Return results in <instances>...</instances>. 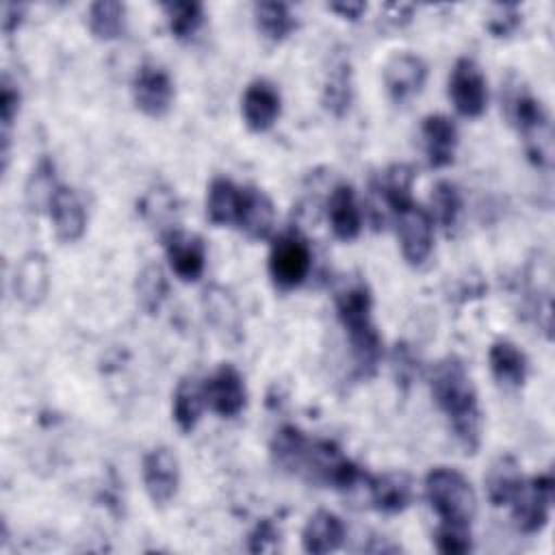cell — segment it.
Returning <instances> with one entry per match:
<instances>
[{
	"mask_svg": "<svg viewBox=\"0 0 555 555\" xmlns=\"http://www.w3.org/2000/svg\"><path fill=\"white\" fill-rule=\"evenodd\" d=\"M327 221L336 238L353 241L362 230V212L349 184L334 186L327 199Z\"/></svg>",
	"mask_w": 555,
	"mask_h": 555,
	"instance_id": "obj_21",
	"label": "cell"
},
{
	"mask_svg": "<svg viewBox=\"0 0 555 555\" xmlns=\"http://www.w3.org/2000/svg\"><path fill=\"white\" fill-rule=\"evenodd\" d=\"M20 102H22V95H20L17 87L4 76L2 87H0V119H2L4 134H9V128H11L13 119L17 117Z\"/></svg>",
	"mask_w": 555,
	"mask_h": 555,
	"instance_id": "obj_40",
	"label": "cell"
},
{
	"mask_svg": "<svg viewBox=\"0 0 555 555\" xmlns=\"http://www.w3.org/2000/svg\"><path fill=\"white\" fill-rule=\"evenodd\" d=\"M425 496L442 522L470 525L477 514V494L457 468H431L425 477Z\"/></svg>",
	"mask_w": 555,
	"mask_h": 555,
	"instance_id": "obj_3",
	"label": "cell"
},
{
	"mask_svg": "<svg viewBox=\"0 0 555 555\" xmlns=\"http://www.w3.org/2000/svg\"><path fill=\"white\" fill-rule=\"evenodd\" d=\"M371 503L384 514L403 512L412 503V483L401 473H386L369 479Z\"/></svg>",
	"mask_w": 555,
	"mask_h": 555,
	"instance_id": "obj_24",
	"label": "cell"
},
{
	"mask_svg": "<svg viewBox=\"0 0 555 555\" xmlns=\"http://www.w3.org/2000/svg\"><path fill=\"white\" fill-rule=\"evenodd\" d=\"M330 9L345 20H358L366 11V4L364 2H334V4H330Z\"/></svg>",
	"mask_w": 555,
	"mask_h": 555,
	"instance_id": "obj_42",
	"label": "cell"
},
{
	"mask_svg": "<svg viewBox=\"0 0 555 555\" xmlns=\"http://www.w3.org/2000/svg\"><path fill=\"white\" fill-rule=\"evenodd\" d=\"M412 180H414V171L408 165H392L390 169L384 171L382 180H379V191L382 197L386 202V206L397 212L403 206L412 204Z\"/></svg>",
	"mask_w": 555,
	"mask_h": 555,
	"instance_id": "obj_33",
	"label": "cell"
},
{
	"mask_svg": "<svg viewBox=\"0 0 555 555\" xmlns=\"http://www.w3.org/2000/svg\"><path fill=\"white\" fill-rule=\"evenodd\" d=\"M431 212L436 221L449 232L455 228L460 215H462V195L457 186L449 180H440L431 191Z\"/></svg>",
	"mask_w": 555,
	"mask_h": 555,
	"instance_id": "obj_36",
	"label": "cell"
},
{
	"mask_svg": "<svg viewBox=\"0 0 555 555\" xmlns=\"http://www.w3.org/2000/svg\"><path fill=\"white\" fill-rule=\"evenodd\" d=\"M141 212L165 236L169 232H173L171 219H173V212H176V197L171 195L169 189H165V186L150 189L147 195L141 199Z\"/></svg>",
	"mask_w": 555,
	"mask_h": 555,
	"instance_id": "obj_35",
	"label": "cell"
},
{
	"mask_svg": "<svg viewBox=\"0 0 555 555\" xmlns=\"http://www.w3.org/2000/svg\"><path fill=\"white\" fill-rule=\"evenodd\" d=\"M395 215L401 254L408 264L421 267L434 249V219L423 206L414 202L403 206Z\"/></svg>",
	"mask_w": 555,
	"mask_h": 555,
	"instance_id": "obj_8",
	"label": "cell"
},
{
	"mask_svg": "<svg viewBox=\"0 0 555 555\" xmlns=\"http://www.w3.org/2000/svg\"><path fill=\"white\" fill-rule=\"evenodd\" d=\"M241 206V189L228 178H215L206 195V215L215 225L236 223Z\"/></svg>",
	"mask_w": 555,
	"mask_h": 555,
	"instance_id": "obj_27",
	"label": "cell"
},
{
	"mask_svg": "<svg viewBox=\"0 0 555 555\" xmlns=\"http://www.w3.org/2000/svg\"><path fill=\"white\" fill-rule=\"evenodd\" d=\"M22 15H24V7L22 4H4V17H2V30L7 35L15 33L17 26L22 24Z\"/></svg>",
	"mask_w": 555,
	"mask_h": 555,
	"instance_id": "obj_41",
	"label": "cell"
},
{
	"mask_svg": "<svg viewBox=\"0 0 555 555\" xmlns=\"http://www.w3.org/2000/svg\"><path fill=\"white\" fill-rule=\"evenodd\" d=\"M137 301L147 314H156L167 299V278L158 264H145L137 275Z\"/></svg>",
	"mask_w": 555,
	"mask_h": 555,
	"instance_id": "obj_34",
	"label": "cell"
},
{
	"mask_svg": "<svg viewBox=\"0 0 555 555\" xmlns=\"http://www.w3.org/2000/svg\"><path fill=\"white\" fill-rule=\"evenodd\" d=\"M206 405L204 397V384H199L195 377H184L178 382L173 392V421L182 434H189L195 429V425L202 418Z\"/></svg>",
	"mask_w": 555,
	"mask_h": 555,
	"instance_id": "obj_26",
	"label": "cell"
},
{
	"mask_svg": "<svg viewBox=\"0 0 555 555\" xmlns=\"http://www.w3.org/2000/svg\"><path fill=\"white\" fill-rule=\"evenodd\" d=\"M470 525H457V522H442L436 529L434 542L436 548L444 555H462L468 553L473 548V540H470Z\"/></svg>",
	"mask_w": 555,
	"mask_h": 555,
	"instance_id": "obj_37",
	"label": "cell"
},
{
	"mask_svg": "<svg viewBox=\"0 0 555 555\" xmlns=\"http://www.w3.org/2000/svg\"><path fill=\"white\" fill-rule=\"evenodd\" d=\"M59 184L54 180V163L50 158H41L33 169L26 182V204L33 212H41L50 208Z\"/></svg>",
	"mask_w": 555,
	"mask_h": 555,
	"instance_id": "obj_31",
	"label": "cell"
},
{
	"mask_svg": "<svg viewBox=\"0 0 555 555\" xmlns=\"http://www.w3.org/2000/svg\"><path fill=\"white\" fill-rule=\"evenodd\" d=\"M423 147L429 167L442 169L453 163L457 147V126L447 115H427L421 126Z\"/></svg>",
	"mask_w": 555,
	"mask_h": 555,
	"instance_id": "obj_17",
	"label": "cell"
},
{
	"mask_svg": "<svg viewBox=\"0 0 555 555\" xmlns=\"http://www.w3.org/2000/svg\"><path fill=\"white\" fill-rule=\"evenodd\" d=\"M488 362L494 379L505 388H518L527 379V356L509 340H496L490 345Z\"/></svg>",
	"mask_w": 555,
	"mask_h": 555,
	"instance_id": "obj_22",
	"label": "cell"
},
{
	"mask_svg": "<svg viewBox=\"0 0 555 555\" xmlns=\"http://www.w3.org/2000/svg\"><path fill=\"white\" fill-rule=\"evenodd\" d=\"M254 20L262 37L269 41H284L295 28L297 22L284 2H258L254 4Z\"/></svg>",
	"mask_w": 555,
	"mask_h": 555,
	"instance_id": "obj_30",
	"label": "cell"
},
{
	"mask_svg": "<svg viewBox=\"0 0 555 555\" xmlns=\"http://www.w3.org/2000/svg\"><path fill=\"white\" fill-rule=\"evenodd\" d=\"M507 117L518 128L529 158L548 169L553 165V128L542 104L527 91L518 89L507 95Z\"/></svg>",
	"mask_w": 555,
	"mask_h": 555,
	"instance_id": "obj_4",
	"label": "cell"
},
{
	"mask_svg": "<svg viewBox=\"0 0 555 555\" xmlns=\"http://www.w3.org/2000/svg\"><path fill=\"white\" fill-rule=\"evenodd\" d=\"M165 254L171 271L182 282H195L206 267V247L199 236L173 230L165 236Z\"/></svg>",
	"mask_w": 555,
	"mask_h": 555,
	"instance_id": "obj_16",
	"label": "cell"
},
{
	"mask_svg": "<svg viewBox=\"0 0 555 555\" xmlns=\"http://www.w3.org/2000/svg\"><path fill=\"white\" fill-rule=\"evenodd\" d=\"M280 111H282V98L275 85H271L264 78L251 80L247 85L241 100V113L249 130L267 132L278 121Z\"/></svg>",
	"mask_w": 555,
	"mask_h": 555,
	"instance_id": "obj_14",
	"label": "cell"
},
{
	"mask_svg": "<svg viewBox=\"0 0 555 555\" xmlns=\"http://www.w3.org/2000/svg\"><path fill=\"white\" fill-rule=\"evenodd\" d=\"M50 288V267L43 254L28 251L15 264L13 295L26 308H37Z\"/></svg>",
	"mask_w": 555,
	"mask_h": 555,
	"instance_id": "obj_15",
	"label": "cell"
},
{
	"mask_svg": "<svg viewBox=\"0 0 555 555\" xmlns=\"http://www.w3.org/2000/svg\"><path fill=\"white\" fill-rule=\"evenodd\" d=\"M280 542V529L273 525V520L262 518L247 538V551L249 553H267L275 551Z\"/></svg>",
	"mask_w": 555,
	"mask_h": 555,
	"instance_id": "obj_39",
	"label": "cell"
},
{
	"mask_svg": "<svg viewBox=\"0 0 555 555\" xmlns=\"http://www.w3.org/2000/svg\"><path fill=\"white\" fill-rule=\"evenodd\" d=\"M312 254L304 236L297 232L280 234L269 251V275L282 291H293L304 284L310 273Z\"/></svg>",
	"mask_w": 555,
	"mask_h": 555,
	"instance_id": "obj_5",
	"label": "cell"
},
{
	"mask_svg": "<svg viewBox=\"0 0 555 555\" xmlns=\"http://www.w3.org/2000/svg\"><path fill=\"white\" fill-rule=\"evenodd\" d=\"M522 483H525V479H522L518 462L512 455L499 457L486 475V492H488L490 503L494 507L509 505L516 499V494L520 492Z\"/></svg>",
	"mask_w": 555,
	"mask_h": 555,
	"instance_id": "obj_25",
	"label": "cell"
},
{
	"mask_svg": "<svg viewBox=\"0 0 555 555\" xmlns=\"http://www.w3.org/2000/svg\"><path fill=\"white\" fill-rule=\"evenodd\" d=\"M87 24L95 39H117L126 28V4L117 0L93 2L87 13Z\"/></svg>",
	"mask_w": 555,
	"mask_h": 555,
	"instance_id": "obj_29",
	"label": "cell"
},
{
	"mask_svg": "<svg viewBox=\"0 0 555 555\" xmlns=\"http://www.w3.org/2000/svg\"><path fill=\"white\" fill-rule=\"evenodd\" d=\"M310 444L312 442L306 438V434L299 427L295 425L280 427L271 440L273 464L286 473H304Z\"/></svg>",
	"mask_w": 555,
	"mask_h": 555,
	"instance_id": "obj_23",
	"label": "cell"
},
{
	"mask_svg": "<svg viewBox=\"0 0 555 555\" xmlns=\"http://www.w3.org/2000/svg\"><path fill=\"white\" fill-rule=\"evenodd\" d=\"M351 65L349 59L340 56L332 63L327 78H325V87H323V106L336 115L343 117L349 111L351 104Z\"/></svg>",
	"mask_w": 555,
	"mask_h": 555,
	"instance_id": "obj_28",
	"label": "cell"
},
{
	"mask_svg": "<svg viewBox=\"0 0 555 555\" xmlns=\"http://www.w3.org/2000/svg\"><path fill=\"white\" fill-rule=\"evenodd\" d=\"M141 477L154 505H167L180 488V462L169 447H154L143 455Z\"/></svg>",
	"mask_w": 555,
	"mask_h": 555,
	"instance_id": "obj_9",
	"label": "cell"
},
{
	"mask_svg": "<svg viewBox=\"0 0 555 555\" xmlns=\"http://www.w3.org/2000/svg\"><path fill=\"white\" fill-rule=\"evenodd\" d=\"M425 82H427V65L416 54L399 52L384 65V85L388 95L397 104H403L414 95H418Z\"/></svg>",
	"mask_w": 555,
	"mask_h": 555,
	"instance_id": "obj_12",
	"label": "cell"
},
{
	"mask_svg": "<svg viewBox=\"0 0 555 555\" xmlns=\"http://www.w3.org/2000/svg\"><path fill=\"white\" fill-rule=\"evenodd\" d=\"M202 308L206 314V321L215 327V332L236 345L243 340V314L234 299V295L223 286H208L202 295Z\"/></svg>",
	"mask_w": 555,
	"mask_h": 555,
	"instance_id": "obj_13",
	"label": "cell"
},
{
	"mask_svg": "<svg viewBox=\"0 0 555 555\" xmlns=\"http://www.w3.org/2000/svg\"><path fill=\"white\" fill-rule=\"evenodd\" d=\"M336 314L349 336L358 369L369 375L382 356V338L373 323V299L364 284H353L336 295Z\"/></svg>",
	"mask_w": 555,
	"mask_h": 555,
	"instance_id": "obj_2",
	"label": "cell"
},
{
	"mask_svg": "<svg viewBox=\"0 0 555 555\" xmlns=\"http://www.w3.org/2000/svg\"><path fill=\"white\" fill-rule=\"evenodd\" d=\"M163 11L167 15L171 35L180 41H189L191 37H195V33L204 24V7L199 2H193V0L165 2Z\"/></svg>",
	"mask_w": 555,
	"mask_h": 555,
	"instance_id": "obj_32",
	"label": "cell"
},
{
	"mask_svg": "<svg viewBox=\"0 0 555 555\" xmlns=\"http://www.w3.org/2000/svg\"><path fill=\"white\" fill-rule=\"evenodd\" d=\"M429 386L434 401L449 418L455 438L473 453L481 440V412L477 390L464 364L457 358L440 360L431 371Z\"/></svg>",
	"mask_w": 555,
	"mask_h": 555,
	"instance_id": "obj_1",
	"label": "cell"
},
{
	"mask_svg": "<svg viewBox=\"0 0 555 555\" xmlns=\"http://www.w3.org/2000/svg\"><path fill=\"white\" fill-rule=\"evenodd\" d=\"M132 98L147 117H163L173 104V82L163 67L143 65L132 78Z\"/></svg>",
	"mask_w": 555,
	"mask_h": 555,
	"instance_id": "obj_11",
	"label": "cell"
},
{
	"mask_svg": "<svg viewBox=\"0 0 555 555\" xmlns=\"http://www.w3.org/2000/svg\"><path fill=\"white\" fill-rule=\"evenodd\" d=\"M520 11L516 4H496L492 9V15L488 17V30L494 37H507L520 26Z\"/></svg>",
	"mask_w": 555,
	"mask_h": 555,
	"instance_id": "obj_38",
	"label": "cell"
},
{
	"mask_svg": "<svg viewBox=\"0 0 555 555\" xmlns=\"http://www.w3.org/2000/svg\"><path fill=\"white\" fill-rule=\"evenodd\" d=\"M54 232L63 243H76L87 230V212L74 189L59 184L50 204Z\"/></svg>",
	"mask_w": 555,
	"mask_h": 555,
	"instance_id": "obj_19",
	"label": "cell"
},
{
	"mask_svg": "<svg viewBox=\"0 0 555 555\" xmlns=\"http://www.w3.org/2000/svg\"><path fill=\"white\" fill-rule=\"evenodd\" d=\"M345 540V525L340 516L330 509L314 512L301 531V546L306 553L323 555L340 548Z\"/></svg>",
	"mask_w": 555,
	"mask_h": 555,
	"instance_id": "obj_20",
	"label": "cell"
},
{
	"mask_svg": "<svg viewBox=\"0 0 555 555\" xmlns=\"http://www.w3.org/2000/svg\"><path fill=\"white\" fill-rule=\"evenodd\" d=\"M553 488L555 481L548 473L525 481L516 499L509 503L512 518L518 531L522 533H538L546 527L551 505H553Z\"/></svg>",
	"mask_w": 555,
	"mask_h": 555,
	"instance_id": "obj_6",
	"label": "cell"
},
{
	"mask_svg": "<svg viewBox=\"0 0 555 555\" xmlns=\"http://www.w3.org/2000/svg\"><path fill=\"white\" fill-rule=\"evenodd\" d=\"M449 98L462 117H479L488 106V85L481 67L462 56L455 61L449 76Z\"/></svg>",
	"mask_w": 555,
	"mask_h": 555,
	"instance_id": "obj_7",
	"label": "cell"
},
{
	"mask_svg": "<svg viewBox=\"0 0 555 555\" xmlns=\"http://www.w3.org/2000/svg\"><path fill=\"white\" fill-rule=\"evenodd\" d=\"M204 397H206V405L223 418L238 416L247 405L245 382L232 364H221L204 382Z\"/></svg>",
	"mask_w": 555,
	"mask_h": 555,
	"instance_id": "obj_10",
	"label": "cell"
},
{
	"mask_svg": "<svg viewBox=\"0 0 555 555\" xmlns=\"http://www.w3.org/2000/svg\"><path fill=\"white\" fill-rule=\"evenodd\" d=\"M236 225L256 241H264L271 236L275 228V208L267 193L256 186L241 189V206Z\"/></svg>",
	"mask_w": 555,
	"mask_h": 555,
	"instance_id": "obj_18",
	"label": "cell"
}]
</instances>
